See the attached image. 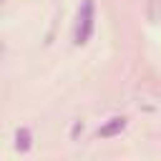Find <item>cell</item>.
<instances>
[{
    "instance_id": "cell-1",
    "label": "cell",
    "mask_w": 161,
    "mask_h": 161,
    "mask_svg": "<svg viewBox=\"0 0 161 161\" xmlns=\"http://www.w3.org/2000/svg\"><path fill=\"white\" fill-rule=\"evenodd\" d=\"M93 15H96V10H93V0H83V5H80V13H78V33H75V43H88V38H91V33H93Z\"/></svg>"
},
{
    "instance_id": "cell-2",
    "label": "cell",
    "mask_w": 161,
    "mask_h": 161,
    "mask_svg": "<svg viewBox=\"0 0 161 161\" xmlns=\"http://www.w3.org/2000/svg\"><path fill=\"white\" fill-rule=\"evenodd\" d=\"M123 128H126V118H123V116H116V118H111L108 123H103V126L96 131V136H98V138H111V136L121 133Z\"/></svg>"
},
{
    "instance_id": "cell-3",
    "label": "cell",
    "mask_w": 161,
    "mask_h": 161,
    "mask_svg": "<svg viewBox=\"0 0 161 161\" xmlns=\"http://www.w3.org/2000/svg\"><path fill=\"white\" fill-rule=\"evenodd\" d=\"M15 148L20 153L30 151V131L28 128H18V133H15Z\"/></svg>"
}]
</instances>
